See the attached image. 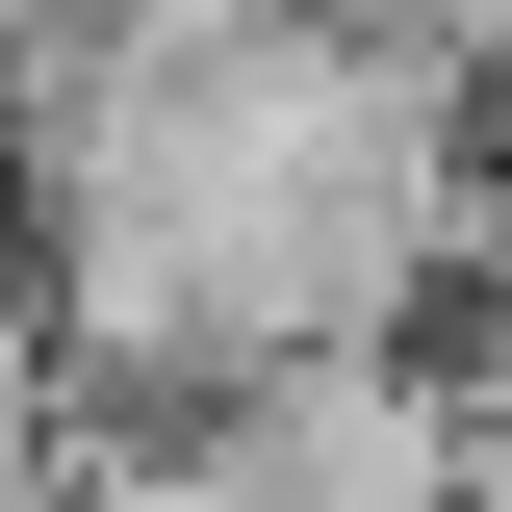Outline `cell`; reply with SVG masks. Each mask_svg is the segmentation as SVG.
I'll return each instance as SVG.
<instances>
[{"label":"cell","instance_id":"6da1fadb","mask_svg":"<svg viewBox=\"0 0 512 512\" xmlns=\"http://www.w3.org/2000/svg\"><path fill=\"white\" fill-rule=\"evenodd\" d=\"M205 436L282 512H436V359H256Z\"/></svg>","mask_w":512,"mask_h":512},{"label":"cell","instance_id":"7a4b0ae2","mask_svg":"<svg viewBox=\"0 0 512 512\" xmlns=\"http://www.w3.org/2000/svg\"><path fill=\"white\" fill-rule=\"evenodd\" d=\"M26 512H282V487H256V461L205 436V410H154V436H77V410H52V461H26Z\"/></svg>","mask_w":512,"mask_h":512},{"label":"cell","instance_id":"3957f363","mask_svg":"<svg viewBox=\"0 0 512 512\" xmlns=\"http://www.w3.org/2000/svg\"><path fill=\"white\" fill-rule=\"evenodd\" d=\"M436 512H512V359L436 384Z\"/></svg>","mask_w":512,"mask_h":512},{"label":"cell","instance_id":"277c9868","mask_svg":"<svg viewBox=\"0 0 512 512\" xmlns=\"http://www.w3.org/2000/svg\"><path fill=\"white\" fill-rule=\"evenodd\" d=\"M410 26L461 52V103H487V154H512V0H410Z\"/></svg>","mask_w":512,"mask_h":512},{"label":"cell","instance_id":"5b68a950","mask_svg":"<svg viewBox=\"0 0 512 512\" xmlns=\"http://www.w3.org/2000/svg\"><path fill=\"white\" fill-rule=\"evenodd\" d=\"M26 26H52V0H0V52H26Z\"/></svg>","mask_w":512,"mask_h":512}]
</instances>
